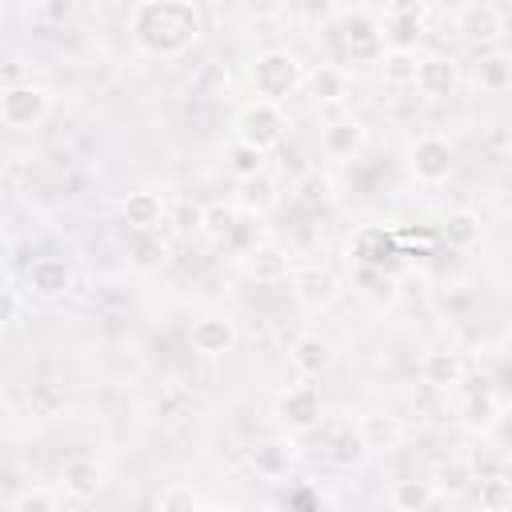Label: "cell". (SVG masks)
Instances as JSON below:
<instances>
[{"instance_id": "cell-39", "label": "cell", "mask_w": 512, "mask_h": 512, "mask_svg": "<svg viewBox=\"0 0 512 512\" xmlns=\"http://www.w3.org/2000/svg\"><path fill=\"white\" fill-rule=\"evenodd\" d=\"M472 468V480H492V476H508V460L500 448H476L472 456H464Z\"/></svg>"}, {"instance_id": "cell-25", "label": "cell", "mask_w": 512, "mask_h": 512, "mask_svg": "<svg viewBox=\"0 0 512 512\" xmlns=\"http://www.w3.org/2000/svg\"><path fill=\"white\" fill-rule=\"evenodd\" d=\"M480 236H484V224H480V212H472V208H456V212H448V220L440 224V240H444L452 252L476 248Z\"/></svg>"}, {"instance_id": "cell-1", "label": "cell", "mask_w": 512, "mask_h": 512, "mask_svg": "<svg viewBox=\"0 0 512 512\" xmlns=\"http://www.w3.org/2000/svg\"><path fill=\"white\" fill-rule=\"evenodd\" d=\"M128 28L144 56L176 60L200 40L204 12L188 0H144L128 12Z\"/></svg>"}, {"instance_id": "cell-42", "label": "cell", "mask_w": 512, "mask_h": 512, "mask_svg": "<svg viewBox=\"0 0 512 512\" xmlns=\"http://www.w3.org/2000/svg\"><path fill=\"white\" fill-rule=\"evenodd\" d=\"M32 12H36V16H44V20L64 24V20H72V16H76V4H68V0H48V4H36Z\"/></svg>"}, {"instance_id": "cell-30", "label": "cell", "mask_w": 512, "mask_h": 512, "mask_svg": "<svg viewBox=\"0 0 512 512\" xmlns=\"http://www.w3.org/2000/svg\"><path fill=\"white\" fill-rule=\"evenodd\" d=\"M500 412H504V404H500V396H496L492 388L468 392V400H464V408H460V416H464V424H468L472 432H488V428L500 420Z\"/></svg>"}, {"instance_id": "cell-27", "label": "cell", "mask_w": 512, "mask_h": 512, "mask_svg": "<svg viewBox=\"0 0 512 512\" xmlns=\"http://www.w3.org/2000/svg\"><path fill=\"white\" fill-rule=\"evenodd\" d=\"M428 484H432L436 496H460V492L472 484V468H468L464 456H440V460L432 464Z\"/></svg>"}, {"instance_id": "cell-11", "label": "cell", "mask_w": 512, "mask_h": 512, "mask_svg": "<svg viewBox=\"0 0 512 512\" xmlns=\"http://www.w3.org/2000/svg\"><path fill=\"white\" fill-rule=\"evenodd\" d=\"M344 48H348V60L356 64H376L384 56V32H380V20L364 8L356 12H344Z\"/></svg>"}, {"instance_id": "cell-37", "label": "cell", "mask_w": 512, "mask_h": 512, "mask_svg": "<svg viewBox=\"0 0 512 512\" xmlns=\"http://www.w3.org/2000/svg\"><path fill=\"white\" fill-rule=\"evenodd\" d=\"M240 204H244L248 212L272 208V204H276V184H272V176L260 172V176H252V180H240Z\"/></svg>"}, {"instance_id": "cell-3", "label": "cell", "mask_w": 512, "mask_h": 512, "mask_svg": "<svg viewBox=\"0 0 512 512\" xmlns=\"http://www.w3.org/2000/svg\"><path fill=\"white\" fill-rule=\"evenodd\" d=\"M288 132V116L280 104H268V100H248L240 112H236V140L268 152L284 140Z\"/></svg>"}, {"instance_id": "cell-14", "label": "cell", "mask_w": 512, "mask_h": 512, "mask_svg": "<svg viewBox=\"0 0 512 512\" xmlns=\"http://www.w3.org/2000/svg\"><path fill=\"white\" fill-rule=\"evenodd\" d=\"M292 296H296L300 308L316 312V308H328V304L340 296V280H336L332 268H324V264H308V268L292 272Z\"/></svg>"}, {"instance_id": "cell-40", "label": "cell", "mask_w": 512, "mask_h": 512, "mask_svg": "<svg viewBox=\"0 0 512 512\" xmlns=\"http://www.w3.org/2000/svg\"><path fill=\"white\" fill-rule=\"evenodd\" d=\"M12 512H60V504H56V496L48 488H24L12 500Z\"/></svg>"}, {"instance_id": "cell-12", "label": "cell", "mask_w": 512, "mask_h": 512, "mask_svg": "<svg viewBox=\"0 0 512 512\" xmlns=\"http://www.w3.org/2000/svg\"><path fill=\"white\" fill-rule=\"evenodd\" d=\"M316 432H320V452H324V460H332V464H340V468L360 464L364 444H360L356 424H352L348 416H324V420L316 424Z\"/></svg>"}, {"instance_id": "cell-19", "label": "cell", "mask_w": 512, "mask_h": 512, "mask_svg": "<svg viewBox=\"0 0 512 512\" xmlns=\"http://www.w3.org/2000/svg\"><path fill=\"white\" fill-rule=\"evenodd\" d=\"M60 484H64V496L72 500H92L100 488H104V464L92 460V456H68L60 464Z\"/></svg>"}, {"instance_id": "cell-46", "label": "cell", "mask_w": 512, "mask_h": 512, "mask_svg": "<svg viewBox=\"0 0 512 512\" xmlns=\"http://www.w3.org/2000/svg\"><path fill=\"white\" fill-rule=\"evenodd\" d=\"M0 28H4V8H0Z\"/></svg>"}, {"instance_id": "cell-9", "label": "cell", "mask_w": 512, "mask_h": 512, "mask_svg": "<svg viewBox=\"0 0 512 512\" xmlns=\"http://www.w3.org/2000/svg\"><path fill=\"white\" fill-rule=\"evenodd\" d=\"M320 148L328 160H356L364 148H368V128L364 120L348 116V112H336L324 120V132H320Z\"/></svg>"}, {"instance_id": "cell-7", "label": "cell", "mask_w": 512, "mask_h": 512, "mask_svg": "<svg viewBox=\"0 0 512 512\" xmlns=\"http://www.w3.org/2000/svg\"><path fill=\"white\" fill-rule=\"evenodd\" d=\"M408 172L420 184H444L452 176V144L436 132H424L408 144Z\"/></svg>"}, {"instance_id": "cell-34", "label": "cell", "mask_w": 512, "mask_h": 512, "mask_svg": "<svg viewBox=\"0 0 512 512\" xmlns=\"http://www.w3.org/2000/svg\"><path fill=\"white\" fill-rule=\"evenodd\" d=\"M236 220H240V208H236V204L212 200V204H204V216H200V232H204L212 244H224V240H228V232L236 228Z\"/></svg>"}, {"instance_id": "cell-2", "label": "cell", "mask_w": 512, "mask_h": 512, "mask_svg": "<svg viewBox=\"0 0 512 512\" xmlns=\"http://www.w3.org/2000/svg\"><path fill=\"white\" fill-rule=\"evenodd\" d=\"M248 80H252L256 100L284 104V100L304 84V64H300L288 48H268V52H260V56L252 60Z\"/></svg>"}, {"instance_id": "cell-45", "label": "cell", "mask_w": 512, "mask_h": 512, "mask_svg": "<svg viewBox=\"0 0 512 512\" xmlns=\"http://www.w3.org/2000/svg\"><path fill=\"white\" fill-rule=\"evenodd\" d=\"M12 288V272H8V264L0 260V292H8Z\"/></svg>"}, {"instance_id": "cell-13", "label": "cell", "mask_w": 512, "mask_h": 512, "mask_svg": "<svg viewBox=\"0 0 512 512\" xmlns=\"http://www.w3.org/2000/svg\"><path fill=\"white\" fill-rule=\"evenodd\" d=\"M412 84L420 88V96L444 100V96H452L456 84H460V64H456L448 52H424L420 64H416V80H412Z\"/></svg>"}, {"instance_id": "cell-35", "label": "cell", "mask_w": 512, "mask_h": 512, "mask_svg": "<svg viewBox=\"0 0 512 512\" xmlns=\"http://www.w3.org/2000/svg\"><path fill=\"white\" fill-rule=\"evenodd\" d=\"M28 408H32V416H40V420H56V416H64V408H68V392H64L60 384H52V380H40V384L28 388Z\"/></svg>"}, {"instance_id": "cell-10", "label": "cell", "mask_w": 512, "mask_h": 512, "mask_svg": "<svg viewBox=\"0 0 512 512\" xmlns=\"http://www.w3.org/2000/svg\"><path fill=\"white\" fill-rule=\"evenodd\" d=\"M348 256H352L360 268L380 272V268H384V260L400 256L396 228H384V224H360V228L348 236Z\"/></svg>"}, {"instance_id": "cell-43", "label": "cell", "mask_w": 512, "mask_h": 512, "mask_svg": "<svg viewBox=\"0 0 512 512\" xmlns=\"http://www.w3.org/2000/svg\"><path fill=\"white\" fill-rule=\"evenodd\" d=\"M28 172H32V156H24V152H16V156L4 164V180H8L12 188H20Z\"/></svg>"}, {"instance_id": "cell-28", "label": "cell", "mask_w": 512, "mask_h": 512, "mask_svg": "<svg viewBox=\"0 0 512 512\" xmlns=\"http://www.w3.org/2000/svg\"><path fill=\"white\" fill-rule=\"evenodd\" d=\"M332 196H336V184H332V176L320 172V168H308V172L296 180V188H292V200H296L300 208H308V212L328 208Z\"/></svg>"}, {"instance_id": "cell-41", "label": "cell", "mask_w": 512, "mask_h": 512, "mask_svg": "<svg viewBox=\"0 0 512 512\" xmlns=\"http://www.w3.org/2000/svg\"><path fill=\"white\" fill-rule=\"evenodd\" d=\"M200 216H204V204H200V200H180V208H176V228H180V232H200Z\"/></svg>"}, {"instance_id": "cell-6", "label": "cell", "mask_w": 512, "mask_h": 512, "mask_svg": "<svg viewBox=\"0 0 512 512\" xmlns=\"http://www.w3.org/2000/svg\"><path fill=\"white\" fill-rule=\"evenodd\" d=\"M188 344H192L196 356H204V360H220V356H228V352L240 344V328H236V320L224 316V312H204V316L192 320V328H188Z\"/></svg>"}, {"instance_id": "cell-24", "label": "cell", "mask_w": 512, "mask_h": 512, "mask_svg": "<svg viewBox=\"0 0 512 512\" xmlns=\"http://www.w3.org/2000/svg\"><path fill=\"white\" fill-rule=\"evenodd\" d=\"M304 80H308V92L320 108H340L348 100V88H352V80L340 64H316Z\"/></svg>"}, {"instance_id": "cell-36", "label": "cell", "mask_w": 512, "mask_h": 512, "mask_svg": "<svg viewBox=\"0 0 512 512\" xmlns=\"http://www.w3.org/2000/svg\"><path fill=\"white\" fill-rule=\"evenodd\" d=\"M156 512H200V492L184 480H172L156 496Z\"/></svg>"}, {"instance_id": "cell-32", "label": "cell", "mask_w": 512, "mask_h": 512, "mask_svg": "<svg viewBox=\"0 0 512 512\" xmlns=\"http://www.w3.org/2000/svg\"><path fill=\"white\" fill-rule=\"evenodd\" d=\"M164 260H168V244H164L156 232H132L128 264H132L136 272H156Z\"/></svg>"}, {"instance_id": "cell-20", "label": "cell", "mask_w": 512, "mask_h": 512, "mask_svg": "<svg viewBox=\"0 0 512 512\" xmlns=\"http://www.w3.org/2000/svg\"><path fill=\"white\" fill-rule=\"evenodd\" d=\"M464 356L456 352V348H428L424 356H420V380L428 384V388H440V392H448V388H456L460 380H464Z\"/></svg>"}, {"instance_id": "cell-17", "label": "cell", "mask_w": 512, "mask_h": 512, "mask_svg": "<svg viewBox=\"0 0 512 512\" xmlns=\"http://www.w3.org/2000/svg\"><path fill=\"white\" fill-rule=\"evenodd\" d=\"M120 216L132 232H156L168 216V204H164V192L156 188H132L124 200H120Z\"/></svg>"}, {"instance_id": "cell-21", "label": "cell", "mask_w": 512, "mask_h": 512, "mask_svg": "<svg viewBox=\"0 0 512 512\" xmlns=\"http://www.w3.org/2000/svg\"><path fill=\"white\" fill-rule=\"evenodd\" d=\"M356 436H360L364 452H392L404 440V424L392 412H364L356 420Z\"/></svg>"}, {"instance_id": "cell-23", "label": "cell", "mask_w": 512, "mask_h": 512, "mask_svg": "<svg viewBox=\"0 0 512 512\" xmlns=\"http://www.w3.org/2000/svg\"><path fill=\"white\" fill-rule=\"evenodd\" d=\"M28 288L40 300H56L72 288V268L60 256H40V260L28 264Z\"/></svg>"}, {"instance_id": "cell-26", "label": "cell", "mask_w": 512, "mask_h": 512, "mask_svg": "<svg viewBox=\"0 0 512 512\" xmlns=\"http://www.w3.org/2000/svg\"><path fill=\"white\" fill-rule=\"evenodd\" d=\"M288 360H292V368L308 380V376H320V372L332 364V348H328V340H320L316 332H304V336L292 340Z\"/></svg>"}, {"instance_id": "cell-44", "label": "cell", "mask_w": 512, "mask_h": 512, "mask_svg": "<svg viewBox=\"0 0 512 512\" xmlns=\"http://www.w3.org/2000/svg\"><path fill=\"white\" fill-rule=\"evenodd\" d=\"M20 316V296L8 288V292H0V328L8 324V320H16Z\"/></svg>"}, {"instance_id": "cell-5", "label": "cell", "mask_w": 512, "mask_h": 512, "mask_svg": "<svg viewBox=\"0 0 512 512\" xmlns=\"http://www.w3.org/2000/svg\"><path fill=\"white\" fill-rule=\"evenodd\" d=\"M376 20H380V32H384V48H408V52H416V40L424 36L428 4H420V0H396Z\"/></svg>"}, {"instance_id": "cell-22", "label": "cell", "mask_w": 512, "mask_h": 512, "mask_svg": "<svg viewBox=\"0 0 512 512\" xmlns=\"http://www.w3.org/2000/svg\"><path fill=\"white\" fill-rule=\"evenodd\" d=\"M472 84H476V92H488V96L508 92L512 88V56L500 44L496 48H484L476 56V64H472Z\"/></svg>"}, {"instance_id": "cell-33", "label": "cell", "mask_w": 512, "mask_h": 512, "mask_svg": "<svg viewBox=\"0 0 512 512\" xmlns=\"http://www.w3.org/2000/svg\"><path fill=\"white\" fill-rule=\"evenodd\" d=\"M224 164H228V172L236 180H252L260 172H268V152H260V148H252L244 140H232L228 152H224Z\"/></svg>"}, {"instance_id": "cell-38", "label": "cell", "mask_w": 512, "mask_h": 512, "mask_svg": "<svg viewBox=\"0 0 512 512\" xmlns=\"http://www.w3.org/2000/svg\"><path fill=\"white\" fill-rule=\"evenodd\" d=\"M476 508H480V512H508V508H512V484H508V476L480 480Z\"/></svg>"}, {"instance_id": "cell-8", "label": "cell", "mask_w": 512, "mask_h": 512, "mask_svg": "<svg viewBox=\"0 0 512 512\" xmlns=\"http://www.w3.org/2000/svg\"><path fill=\"white\" fill-rule=\"evenodd\" d=\"M276 420L288 432H316V424L324 420V400L312 384H288L276 396Z\"/></svg>"}, {"instance_id": "cell-29", "label": "cell", "mask_w": 512, "mask_h": 512, "mask_svg": "<svg viewBox=\"0 0 512 512\" xmlns=\"http://www.w3.org/2000/svg\"><path fill=\"white\" fill-rule=\"evenodd\" d=\"M432 500H436V492H432V484L420 480V476H400V480H392V488H388V504H392L396 512H428Z\"/></svg>"}, {"instance_id": "cell-4", "label": "cell", "mask_w": 512, "mask_h": 512, "mask_svg": "<svg viewBox=\"0 0 512 512\" xmlns=\"http://www.w3.org/2000/svg\"><path fill=\"white\" fill-rule=\"evenodd\" d=\"M52 112V92L32 80H16L0 88V120L8 128H36Z\"/></svg>"}, {"instance_id": "cell-16", "label": "cell", "mask_w": 512, "mask_h": 512, "mask_svg": "<svg viewBox=\"0 0 512 512\" xmlns=\"http://www.w3.org/2000/svg\"><path fill=\"white\" fill-rule=\"evenodd\" d=\"M456 28L468 36V40H476V44H484V48H496V40L504 36V8L500 4H464L460 12H456Z\"/></svg>"}, {"instance_id": "cell-18", "label": "cell", "mask_w": 512, "mask_h": 512, "mask_svg": "<svg viewBox=\"0 0 512 512\" xmlns=\"http://www.w3.org/2000/svg\"><path fill=\"white\" fill-rule=\"evenodd\" d=\"M244 272H248V280H256V284H280V280L292 276V256H288L280 244L260 240L256 248L244 252Z\"/></svg>"}, {"instance_id": "cell-15", "label": "cell", "mask_w": 512, "mask_h": 512, "mask_svg": "<svg viewBox=\"0 0 512 512\" xmlns=\"http://www.w3.org/2000/svg\"><path fill=\"white\" fill-rule=\"evenodd\" d=\"M248 460H252V472H256L260 480H284V476L296 468L300 448H296V440H288V436H268V440H256V444H252Z\"/></svg>"}, {"instance_id": "cell-31", "label": "cell", "mask_w": 512, "mask_h": 512, "mask_svg": "<svg viewBox=\"0 0 512 512\" xmlns=\"http://www.w3.org/2000/svg\"><path fill=\"white\" fill-rule=\"evenodd\" d=\"M416 64H420V52H408V48H384V56L376 60L384 84L392 88H408L416 80Z\"/></svg>"}]
</instances>
